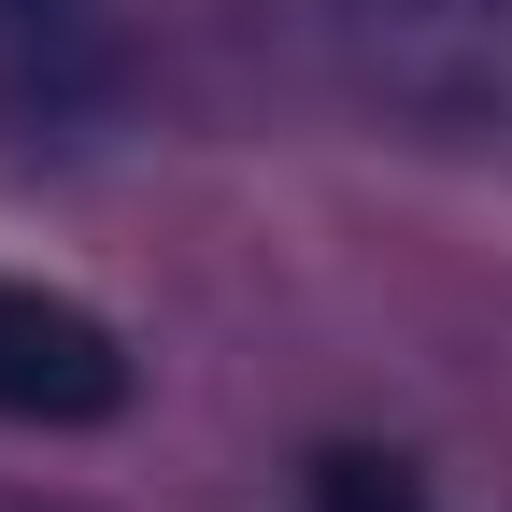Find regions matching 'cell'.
Returning a JSON list of instances; mask_svg holds the SVG:
<instances>
[{
	"label": "cell",
	"instance_id": "6da1fadb",
	"mask_svg": "<svg viewBox=\"0 0 512 512\" xmlns=\"http://www.w3.org/2000/svg\"><path fill=\"white\" fill-rule=\"evenodd\" d=\"M313 57L413 128H512V0H299Z\"/></svg>",
	"mask_w": 512,
	"mask_h": 512
},
{
	"label": "cell",
	"instance_id": "7a4b0ae2",
	"mask_svg": "<svg viewBox=\"0 0 512 512\" xmlns=\"http://www.w3.org/2000/svg\"><path fill=\"white\" fill-rule=\"evenodd\" d=\"M0 413L15 427H100V413H128V342L86 299L0 271Z\"/></svg>",
	"mask_w": 512,
	"mask_h": 512
},
{
	"label": "cell",
	"instance_id": "3957f363",
	"mask_svg": "<svg viewBox=\"0 0 512 512\" xmlns=\"http://www.w3.org/2000/svg\"><path fill=\"white\" fill-rule=\"evenodd\" d=\"M328 512H413V484L384 456H328Z\"/></svg>",
	"mask_w": 512,
	"mask_h": 512
},
{
	"label": "cell",
	"instance_id": "277c9868",
	"mask_svg": "<svg viewBox=\"0 0 512 512\" xmlns=\"http://www.w3.org/2000/svg\"><path fill=\"white\" fill-rule=\"evenodd\" d=\"M0 15H15V0H0Z\"/></svg>",
	"mask_w": 512,
	"mask_h": 512
}]
</instances>
